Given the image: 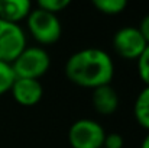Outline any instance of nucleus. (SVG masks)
<instances>
[{
    "mask_svg": "<svg viewBox=\"0 0 149 148\" xmlns=\"http://www.w3.org/2000/svg\"><path fill=\"white\" fill-rule=\"evenodd\" d=\"M67 79L83 89H97L110 84L114 76L111 57L100 48H84L70 55L65 62Z\"/></svg>",
    "mask_w": 149,
    "mask_h": 148,
    "instance_id": "obj_1",
    "label": "nucleus"
},
{
    "mask_svg": "<svg viewBox=\"0 0 149 148\" xmlns=\"http://www.w3.org/2000/svg\"><path fill=\"white\" fill-rule=\"evenodd\" d=\"M51 67L49 54L42 47H26L12 62L16 79L39 80Z\"/></svg>",
    "mask_w": 149,
    "mask_h": 148,
    "instance_id": "obj_2",
    "label": "nucleus"
},
{
    "mask_svg": "<svg viewBox=\"0 0 149 148\" xmlns=\"http://www.w3.org/2000/svg\"><path fill=\"white\" fill-rule=\"evenodd\" d=\"M26 25L32 38L41 45H52L58 42L62 35V26L58 16L39 7L31 10L26 18Z\"/></svg>",
    "mask_w": 149,
    "mask_h": 148,
    "instance_id": "obj_3",
    "label": "nucleus"
},
{
    "mask_svg": "<svg viewBox=\"0 0 149 148\" xmlns=\"http://www.w3.org/2000/svg\"><path fill=\"white\" fill-rule=\"evenodd\" d=\"M106 132L97 121L78 119L68 129V142L71 148H103Z\"/></svg>",
    "mask_w": 149,
    "mask_h": 148,
    "instance_id": "obj_4",
    "label": "nucleus"
},
{
    "mask_svg": "<svg viewBox=\"0 0 149 148\" xmlns=\"http://www.w3.org/2000/svg\"><path fill=\"white\" fill-rule=\"evenodd\" d=\"M113 49L114 52L127 61H138L142 52L146 48V42L141 35L139 29L135 26L120 28L113 35Z\"/></svg>",
    "mask_w": 149,
    "mask_h": 148,
    "instance_id": "obj_5",
    "label": "nucleus"
},
{
    "mask_svg": "<svg viewBox=\"0 0 149 148\" xmlns=\"http://www.w3.org/2000/svg\"><path fill=\"white\" fill-rule=\"evenodd\" d=\"M26 47L23 29L16 23L0 19V61L12 64Z\"/></svg>",
    "mask_w": 149,
    "mask_h": 148,
    "instance_id": "obj_6",
    "label": "nucleus"
},
{
    "mask_svg": "<svg viewBox=\"0 0 149 148\" xmlns=\"http://www.w3.org/2000/svg\"><path fill=\"white\" fill-rule=\"evenodd\" d=\"M10 93L17 105L25 107H32L42 100L44 86L39 80L16 79L10 89Z\"/></svg>",
    "mask_w": 149,
    "mask_h": 148,
    "instance_id": "obj_7",
    "label": "nucleus"
},
{
    "mask_svg": "<svg viewBox=\"0 0 149 148\" xmlns=\"http://www.w3.org/2000/svg\"><path fill=\"white\" fill-rule=\"evenodd\" d=\"M93 107L99 115H113L119 107V96L117 92L111 87V84H106L93 90Z\"/></svg>",
    "mask_w": 149,
    "mask_h": 148,
    "instance_id": "obj_8",
    "label": "nucleus"
},
{
    "mask_svg": "<svg viewBox=\"0 0 149 148\" xmlns=\"http://www.w3.org/2000/svg\"><path fill=\"white\" fill-rule=\"evenodd\" d=\"M32 10L29 0H0V19L19 25L25 20Z\"/></svg>",
    "mask_w": 149,
    "mask_h": 148,
    "instance_id": "obj_9",
    "label": "nucleus"
},
{
    "mask_svg": "<svg viewBox=\"0 0 149 148\" xmlns=\"http://www.w3.org/2000/svg\"><path fill=\"white\" fill-rule=\"evenodd\" d=\"M133 115L136 122L149 132V86H145L136 96L133 105Z\"/></svg>",
    "mask_w": 149,
    "mask_h": 148,
    "instance_id": "obj_10",
    "label": "nucleus"
},
{
    "mask_svg": "<svg viewBox=\"0 0 149 148\" xmlns=\"http://www.w3.org/2000/svg\"><path fill=\"white\" fill-rule=\"evenodd\" d=\"M93 6L96 10L107 15V16H116L126 10L127 1L126 0H93Z\"/></svg>",
    "mask_w": 149,
    "mask_h": 148,
    "instance_id": "obj_11",
    "label": "nucleus"
},
{
    "mask_svg": "<svg viewBox=\"0 0 149 148\" xmlns=\"http://www.w3.org/2000/svg\"><path fill=\"white\" fill-rule=\"evenodd\" d=\"M15 80H16V76L13 73L12 64L0 61V96L10 92Z\"/></svg>",
    "mask_w": 149,
    "mask_h": 148,
    "instance_id": "obj_12",
    "label": "nucleus"
},
{
    "mask_svg": "<svg viewBox=\"0 0 149 148\" xmlns=\"http://www.w3.org/2000/svg\"><path fill=\"white\" fill-rule=\"evenodd\" d=\"M70 3H71L70 0H39L36 7H39L45 12H49L52 15H58L59 12L67 9L70 6Z\"/></svg>",
    "mask_w": 149,
    "mask_h": 148,
    "instance_id": "obj_13",
    "label": "nucleus"
},
{
    "mask_svg": "<svg viewBox=\"0 0 149 148\" xmlns=\"http://www.w3.org/2000/svg\"><path fill=\"white\" fill-rule=\"evenodd\" d=\"M138 73L141 80L145 83V86H149V45H146L142 55L138 58Z\"/></svg>",
    "mask_w": 149,
    "mask_h": 148,
    "instance_id": "obj_14",
    "label": "nucleus"
},
{
    "mask_svg": "<svg viewBox=\"0 0 149 148\" xmlns=\"http://www.w3.org/2000/svg\"><path fill=\"white\" fill-rule=\"evenodd\" d=\"M125 147V140L120 134L117 132H110L106 134L104 141H103V148H123Z\"/></svg>",
    "mask_w": 149,
    "mask_h": 148,
    "instance_id": "obj_15",
    "label": "nucleus"
},
{
    "mask_svg": "<svg viewBox=\"0 0 149 148\" xmlns=\"http://www.w3.org/2000/svg\"><path fill=\"white\" fill-rule=\"evenodd\" d=\"M138 29H139L141 35L143 36L145 42L149 45V15H146V16H143V18H142L141 25L138 26Z\"/></svg>",
    "mask_w": 149,
    "mask_h": 148,
    "instance_id": "obj_16",
    "label": "nucleus"
},
{
    "mask_svg": "<svg viewBox=\"0 0 149 148\" xmlns=\"http://www.w3.org/2000/svg\"><path fill=\"white\" fill-rule=\"evenodd\" d=\"M141 148H149V132L145 135V138L141 142Z\"/></svg>",
    "mask_w": 149,
    "mask_h": 148,
    "instance_id": "obj_17",
    "label": "nucleus"
}]
</instances>
